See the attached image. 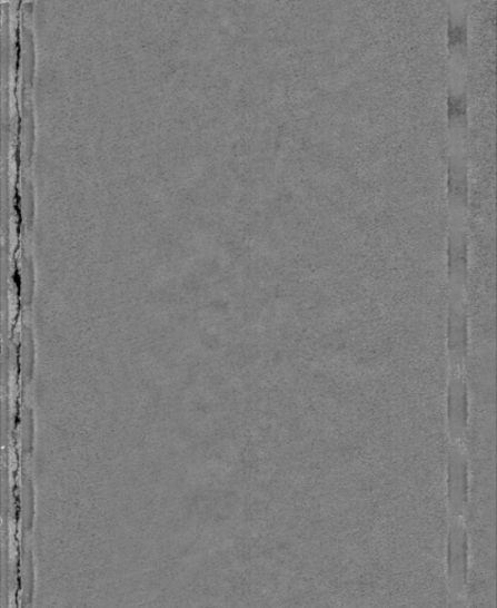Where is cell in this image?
Masks as SVG:
<instances>
[{
	"label": "cell",
	"instance_id": "obj_1",
	"mask_svg": "<svg viewBox=\"0 0 497 608\" xmlns=\"http://www.w3.org/2000/svg\"><path fill=\"white\" fill-rule=\"evenodd\" d=\"M448 252H469L468 110L448 109Z\"/></svg>",
	"mask_w": 497,
	"mask_h": 608
},
{
	"label": "cell",
	"instance_id": "obj_3",
	"mask_svg": "<svg viewBox=\"0 0 497 608\" xmlns=\"http://www.w3.org/2000/svg\"><path fill=\"white\" fill-rule=\"evenodd\" d=\"M446 406L449 443L467 444L470 414L466 369H449Z\"/></svg>",
	"mask_w": 497,
	"mask_h": 608
},
{
	"label": "cell",
	"instance_id": "obj_2",
	"mask_svg": "<svg viewBox=\"0 0 497 608\" xmlns=\"http://www.w3.org/2000/svg\"><path fill=\"white\" fill-rule=\"evenodd\" d=\"M468 284H449L447 350L449 369H466L469 351Z\"/></svg>",
	"mask_w": 497,
	"mask_h": 608
},
{
	"label": "cell",
	"instance_id": "obj_4",
	"mask_svg": "<svg viewBox=\"0 0 497 608\" xmlns=\"http://www.w3.org/2000/svg\"><path fill=\"white\" fill-rule=\"evenodd\" d=\"M467 588L464 586H448V608H468Z\"/></svg>",
	"mask_w": 497,
	"mask_h": 608
}]
</instances>
